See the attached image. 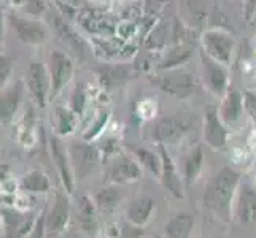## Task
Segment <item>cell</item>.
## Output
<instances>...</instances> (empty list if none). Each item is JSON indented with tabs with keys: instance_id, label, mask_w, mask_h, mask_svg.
Here are the masks:
<instances>
[{
	"instance_id": "21",
	"label": "cell",
	"mask_w": 256,
	"mask_h": 238,
	"mask_svg": "<svg viewBox=\"0 0 256 238\" xmlns=\"http://www.w3.org/2000/svg\"><path fill=\"white\" fill-rule=\"evenodd\" d=\"M194 46L188 45V43H182V45H175L169 51L166 52L164 57L158 62L156 70L158 72H164V70H172V68H180L190 59L192 57Z\"/></svg>"
},
{
	"instance_id": "20",
	"label": "cell",
	"mask_w": 256,
	"mask_h": 238,
	"mask_svg": "<svg viewBox=\"0 0 256 238\" xmlns=\"http://www.w3.org/2000/svg\"><path fill=\"white\" fill-rule=\"evenodd\" d=\"M194 216L191 213H176L164 224V238H191L194 232Z\"/></svg>"
},
{
	"instance_id": "36",
	"label": "cell",
	"mask_w": 256,
	"mask_h": 238,
	"mask_svg": "<svg viewBox=\"0 0 256 238\" xmlns=\"http://www.w3.org/2000/svg\"><path fill=\"white\" fill-rule=\"evenodd\" d=\"M6 2L10 3L12 6H14V8H24V5H26L28 0H6Z\"/></svg>"
},
{
	"instance_id": "23",
	"label": "cell",
	"mask_w": 256,
	"mask_h": 238,
	"mask_svg": "<svg viewBox=\"0 0 256 238\" xmlns=\"http://www.w3.org/2000/svg\"><path fill=\"white\" fill-rule=\"evenodd\" d=\"M132 154L137 159V162L142 165V169H146L150 173L156 175L160 178L161 175V154L154 153L153 149L145 146H136L132 148Z\"/></svg>"
},
{
	"instance_id": "26",
	"label": "cell",
	"mask_w": 256,
	"mask_h": 238,
	"mask_svg": "<svg viewBox=\"0 0 256 238\" xmlns=\"http://www.w3.org/2000/svg\"><path fill=\"white\" fill-rule=\"evenodd\" d=\"M76 119L78 116L70 110V107H56V129L60 137L72 134L76 126Z\"/></svg>"
},
{
	"instance_id": "19",
	"label": "cell",
	"mask_w": 256,
	"mask_h": 238,
	"mask_svg": "<svg viewBox=\"0 0 256 238\" xmlns=\"http://www.w3.org/2000/svg\"><path fill=\"white\" fill-rule=\"evenodd\" d=\"M204 169V151L202 146H194L183 156L182 161V178L186 186H192Z\"/></svg>"
},
{
	"instance_id": "35",
	"label": "cell",
	"mask_w": 256,
	"mask_h": 238,
	"mask_svg": "<svg viewBox=\"0 0 256 238\" xmlns=\"http://www.w3.org/2000/svg\"><path fill=\"white\" fill-rule=\"evenodd\" d=\"M4 35H5V16L0 11V43L4 41Z\"/></svg>"
},
{
	"instance_id": "24",
	"label": "cell",
	"mask_w": 256,
	"mask_h": 238,
	"mask_svg": "<svg viewBox=\"0 0 256 238\" xmlns=\"http://www.w3.org/2000/svg\"><path fill=\"white\" fill-rule=\"evenodd\" d=\"M78 221L83 227V231L90 235H96L97 232V216L94 205L90 199L83 197L80 200V207H78Z\"/></svg>"
},
{
	"instance_id": "18",
	"label": "cell",
	"mask_w": 256,
	"mask_h": 238,
	"mask_svg": "<svg viewBox=\"0 0 256 238\" xmlns=\"http://www.w3.org/2000/svg\"><path fill=\"white\" fill-rule=\"evenodd\" d=\"M154 211H156V202L148 196H140L129 204L126 210V218L130 226L144 227L153 218Z\"/></svg>"
},
{
	"instance_id": "1",
	"label": "cell",
	"mask_w": 256,
	"mask_h": 238,
	"mask_svg": "<svg viewBox=\"0 0 256 238\" xmlns=\"http://www.w3.org/2000/svg\"><path fill=\"white\" fill-rule=\"evenodd\" d=\"M240 183L242 181L239 172L231 169V167H223L207 183L204 192V205L215 215L228 219L231 215L232 204Z\"/></svg>"
},
{
	"instance_id": "4",
	"label": "cell",
	"mask_w": 256,
	"mask_h": 238,
	"mask_svg": "<svg viewBox=\"0 0 256 238\" xmlns=\"http://www.w3.org/2000/svg\"><path fill=\"white\" fill-rule=\"evenodd\" d=\"M200 46L202 51L224 64L226 67L231 65L234 49H236V38L232 33H229L223 29H208L200 35Z\"/></svg>"
},
{
	"instance_id": "25",
	"label": "cell",
	"mask_w": 256,
	"mask_h": 238,
	"mask_svg": "<svg viewBox=\"0 0 256 238\" xmlns=\"http://www.w3.org/2000/svg\"><path fill=\"white\" fill-rule=\"evenodd\" d=\"M121 202V191L116 188V184L102 188L96 194V204L102 211H113Z\"/></svg>"
},
{
	"instance_id": "33",
	"label": "cell",
	"mask_w": 256,
	"mask_h": 238,
	"mask_svg": "<svg viewBox=\"0 0 256 238\" xmlns=\"http://www.w3.org/2000/svg\"><path fill=\"white\" fill-rule=\"evenodd\" d=\"M256 16V0H244V17L245 21H252Z\"/></svg>"
},
{
	"instance_id": "13",
	"label": "cell",
	"mask_w": 256,
	"mask_h": 238,
	"mask_svg": "<svg viewBox=\"0 0 256 238\" xmlns=\"http://www.w3.org/2000/svg\"><path fill=\"white\" fill-rule=\"evenodd\" d=\"M161 154V175L160 180L162 188L175 199H183V178L180 176L178 167L175 165L174 159L167 153L164 145H158Z\"/></svg>"
},
{
	"instance_id": "29",
	"label": "cell",
	"mask_w": 256,
	"mask_h": 238,
	"mask_svg": "<svg viewBox=\"0 0 256 238\" xmlns=\"http://www.w3.org/2000/svg\"><path fill=\"white\" fill-rule=\"evenodd\" d=\"M108 118H110V114H108L107 111H102V113H99V116L96 118L94 124H92V126L90 127V130H88L86 134L83 135V138H84V140H92L94 137L100 135V132L105 129V126H107Z\"/></svg>"
},
{
	"instance_id": "10",
	"label": "cell",
	"mask_w": 256,
	"mask_h": 238,
	"mask_svg": "<svg viewBox=\"0 0 256 238\" xmlns=\"http://www.w3.org/2000/svg\"><path fill=\"white\" fill-rule=\"evenodd\" d=\"M68 157L72 170L78 176V180H83L84 176L92 173L94 167L99 162V151L91 143L75 142L68 148Z\"/></svg>"
},
{
	"instance_id": "32",
	"label": "cell",
	"mask_w": 256,
	"mask_h": 238,
	"mask_svg": "<svg viewBox=\"0 0 256 238\" xmlns=\"http://www.w3.org/2000/svg\"><path fill=\"white\" fill-rule=\"evenodd\" d=\"M24 10H28V13L32 16H40L46 13V3L45 0H28L24 5Z\"/></svg>"
},
{
	"instance_id": "31",
	"label": "cell",
	"mask_w": 256,
	"mask_h": 238,
	"mask_svg": "<svg viewBox=\"0 0 256 238\" xmlns=\"http://www.w3.org/2000/svg\"><path fill=\"white\" fill-rule=\"evenodd\" d=\"M244 107H245L246 114H248L253 121H256V92H252V91L244 92Z\"/></svg>"
},
{
	"instance_id": "14",
	"label": "cell",
	"mask_w": 256,
	"mask_h": 238,
	"mask_svg": "<svg viewBox=\"0 0 256 238\" xmlns=\"http://www.w3.org/2000/svg\"><path fill=\"white\" fill-rule=\"evenodd\" d=\"M94 73L99 79L100 87H104L105 91H112L129 81L132 70L130 65L126 64H102L94 68Z\"/></svg>"
},
{
	"instance_id": "12",
	"label": "cell",
	"mask_w": 256,
	"mask_h": 238,
	"mask_svg": "<svg viewBox=\"0 0 256 238\" xmlns=\"http://www.w3.org/2000/svg\"><path fill=\"white\" fill-rule=\"evenodd\" d=\"M204 142L214 149H226L229 129L222 121L216 108H208L204 116V127H202Z\"/></svg>"
},
{
	"instance_id": "11",
	"label": "cell",
	"mask_w": 256,
	"mask_h": 238,
	"mask_svg": "<svg viewBox=\"0 0 256 238\" xmlns=\"http://www.w3.org/2000/svg\"><path fill=\"white\" fill-rule=\"evenodd\" d=\"M232 210L236 219L242 226H256V188L250 183H240Z\"/></svg>"
},
{
	"instance_id": "2",
	"label": "cell",
	"mask_w": 256,
	"mask_h": 238,
	"mask_svg": "<svg viewBox=\"0 0 256 238\" xmlns=\"http://www.w3.org/2000/svg\"><path fill=\"white\" fill-rule=\"evenodd\" d=\"M194 118L188 113L167 114L158 119L152 127V138L156 145H174L183 140L194 129Z\"/></svg>"
},
{
	"instance_id": "3",
	"label": "cell",
	"mask_w": 256,
	"mask_h": 238,
	"mask_svg": "<svg viewBox=\"0 0 256 238\" xmlns=\"http://www.w3.org/2000/svg\"><path fill=\"white\" fill-rule=\"evenodd\" d=\"M152 83L164 94L172 95L175 99H188L196 91L194 75L188 70H183L182 67L160 72V75H156L152 79Z\"/></svg>"
},
{
	"instance_id": "7",
	"label": "cell",
	"mask_w": 256,
	"mask_h": 238,
	"mask_svg": "<svg viewBox=\"0 0 256 238\" xmlns=\"http://www.w3.org/2000/svg\"><path fill=\"white\" fill-rule=\"evenodd\" d=\"M200 68L202 81H204L207 89L216 97H223L229 91L228 67L218 62V60L212 59L206 51H200Z\"/></svg>"
},
{
	"instance_id": "15",
	"label": "cell",
	"mask_w": 256,
	"mask_h": 238,
	"mask_svg": "<svg viewBox=\"0 0 256 238\" xmlns=\"http://www.w3.org/2000/svg\"><path fill=\"white\" fill-rule=\"evenodd\" d=\"M50 22L52 30L56 32V35L60 38V41L66 43V45L72 49L75 54L78 56H84V52L88 51V45L86 41L78 35V32L67 22L66 17H62L59 13L50 14Z\"/></svg>"
},
{
	"instance_id": "17",
	"label": "cell",
	"mask_w": 256,
	"mask_h": 238,
	"mask_svg": "<svg viewBox=\"0 0 256 238\" xmlns=\"http://www.w3.org/2000/svg\"><path fill=\"white\" fill-rule=\"evenodd\" d=\"M244 94L239 91L229 89L224 95L222 105L218 108V114L228 127H237L244 118Z\"/></svg>"
},
{
	"instance_id": "8",
	"label": "cell",
	"mask_w": 256,
	"mask_h": 238,
	"mask_svg": "<svg viewBox=\"0 0 256 238\" xmlns=\"http://www.w3.org/2000/svg\"><path fill=\"white\" fill-rule=\"evenodd\" d=\"M48 70L51 76V97H56L72 81L75 73V64L67 52L54 49L50 54Z\"/></svg>"
},
{
	"instance_id": "5",
	"label": "cell",
	"mask_w": 256,
	"mask_h": 238,
	"mask_svg": "<svg viewBox=\"0 0 256 238\" xmlns=\"http://www.w3.org/2000/svg\"><path fill=\"white\" fill-rule=\"evenodd\" d=\"M26 86H28L32 100L40 108H45L51 97V76L48 67L37 59L30 60L28 72H26Z\"/></svg>"
},
{
	"instance_id": "30",
	"label": "cell",
	"mask_w": 256,
	"mask_h": 238,
	"mask_svg": "<svg viewBox=\"0 0 256 238\" xmlns=\"http://www.w3.org/2000/svg\"><path fill=\"white\" fill-rule=\"evenodd\" d=\"M28 184L35 191H45L48 188V180L45 175L34 172L28 176Z\"/></svg>"
},
{
	"instance_id": "22",
	"label": "cell",
	"mask_w": 256,
	"mask_h": 238,
	"mask_svg": "<svg viewBox=\"0 0 256 238\" xmlns=\"http://www.w3.org/2000/svg\"><path fill=\"white\" fill-rule=\"evenodd\" d=\"M51 153H52V159H54V162L58 165V170L60 176H62L66 188L70 191L74 186V170H72V165H70V157L66 153V146L58 137L51 138Z\"/></svg>"
},
{
	"instance_id": "16",
	"label": "cell",
	"mask_w": 256,
	"mask_h": 238,
	"mask_svg": "<svg viewBox=\"0 0 256 238\" xmlns=\"http://www.w3.org/2000/svg\"><path fill=\"white\" fill-rule=\"evenodd\" d=\"M24 83L18 79L16 83L6 84L0 89V122H8L14 118L22 102Z\"/></svg>"
},
{
	"instance_id": "34",
	"label": "cell",
	"mask_w": 256,
	"mask_h": 238,
	"mask_svg": "<svg viewBox=\"0 0 256 238\" xmlns=\"http://www.w3.org/2000/svg\"><path fill=\"white\" fill-rule=\"evenodd\" d=\"M62 2H64L66 5H70L72 8H82V6L88 5L86 0H62Z\"/></svg>"
},
{
	"instance_id": "6",
	"label": "cell",
	"mask_w": 256,
	"mask_h": 238,
	"mask_svg": "<svg viewBox=\"0 0 256 238\" xmlns=\"http://www.w3.org/2000/svg\"><path fill=\"white\" fill-rule=\"evenodd\" d=\"M8 22H10L13 32L16 33L18 40L24 43V45L42 46L50 40L48 27L43 22L34 19V17H24L12 13L8 16Z\"/></svg>"
},
{
	"instance_id": "28",
	"label": "cell",
	"mask_w": 256,
	"mask_h": 238,
	"mask_svg": "<svg viewBox=\"0 0 256 238\" xmlns=\"http://www.w3.org/2000/svg\"><path fill=\"white\" fill-rule=\"evenodd\" d=\"M13 67H14V60L10 56L0 54V89L6 86L8 79L12 76Z\"/></svg>"
},
{
	"instance_id": "27",
	"label": "cell",
	"mask_w": 256,
	"mask_h": 238,
	"mask_svg": "<svg viewBox=\"0 0 256 238\" xmlns=\"http://www.w3.org/2000/svg\"><path fill=\"white\" fill-rule=\"evenodd\" d=\"M86 105H88V91H86V84L83 81L76 83L72 94H70V102H68V107L72 110L76 116H82L86 110Z\"/></svg>"
},
{
	"instance_id": "9",
	"label": "cell",
	"mask_w": 256,
	"mask_h": 238,
	"mask_svg": "<svg viewBox=\"0 0 256 238\" xmlns=\"http://www.w3.org/2000/svg\"><path fill=\"white\" fill-rule=\"evenodd\" d=\"M107 178L113 184H130L142 178V165L134 156L116 154L107 169Z\"/></svg>"
}]
</instances>
